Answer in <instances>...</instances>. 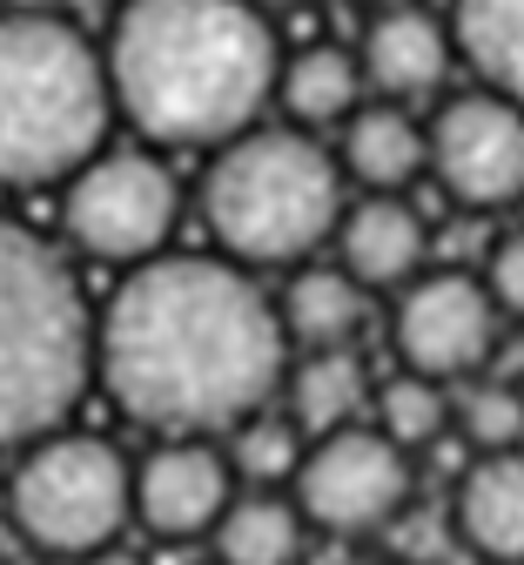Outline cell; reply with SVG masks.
Wrapping results in <instances>:
<instances>
[{
    "label": "cell",
    "mask_w": 524,
    "mask_h": 565,
    "mask_svg": "<svg viewBox=\"0 0 524 565\" xmlns=\"http://www.w3.org/2000/svg\"><path fill=\"white\" fill-rule=\"evenodd\" d=\"M289 358L276 297L215 249H162L95 310V384L162 438L236 431L282 391Z\"/></svg>",
    "instance_id": "cell-1"
},
{
    "label": "cell",
    "mask_w": 524,
    "mask_h": 565,
    "mask_svg": "<svg viewBox=\"0 0 524 565\" xmlns=\"http://www.w3.org/2000/svg\"><path fill=\"white\" fill-rule=\"evenodd\" d=\"M101 67L141 141L222 149L276 102L282 41L249 0H121Z\"/></svg>",
    "instance_id": "cell-2"
},
{
    "label": "cell",
    "mask_w": 524,
    "mask_h": 565,
    "mask_svg": "<svg viewBox=\"0 0 524 565\" xmlns=\"http://www.w3.org/2000/svg\"><path fill=\"white\" fill-rule=\"evenodd\" d=\"M95 384V303L74 263L0 216V451L67 431Z\"/></svg>",
    "instance_id": "cell-3"
},
{
    "label": "cell",
    "mask_w": 524,
    "mask_h": 565,
    "mask_svg": "<svg viewBox=\"0 0 524 565\" xmlns=\"http://www.w3.org/2000/svg\"><path fill=\"white\" fill-rule=\"evenodd\" d=\"M343 169L317 135L289 121H256L236 141H222L202 169V230L215 256L243 269H303L330 249L343 223Z\"/></svg>",
    "instance_id": "cell-4"
},
{
    "label": "cell",
    "mask_w": 524,
    "mask_h": 565,
    "mask_svg": "<svg viewBox=\"0 0 524 565\" xmlns=\"http://www.w3.org/2000/svg\"><path fill=\"white\" fill-rule=\"evenodd\" d=\"M101 47L61 14H0V182L47 189L108 149Z\"/></svg>",
    "instance_id": "cell-5"
},
{
    "label": "cell",
    "mask_w": 524,
    "mask_h": 565,
    "mask_svg": "<svg viewBox=\"0 0 524 565\" xmlns=\"http://www.w3.org/2000/svg\"><path fill=\"white\" fill-rule=\"evenodd\" d=\"M8 519L21 545L54 565L121 545V525L135 519V465L95 431H54L14 458Z\"/></svg>",
    "instance_id": "cell-6"
},
{
    "label": "cell",
    "mask_w": 524,
    "mask_h": 565,
    "mask_svg": "<svg viewBox=\"0 0 524 565\" xmlns=\"http://www.w3.org/2000/svg\"><path fill=\"white\" fill-rule=\"evenodd\" d=\"M175 223H182V182L156 149H101L61 182V230L95 263L115 269L156 263Z\"/></svg>",
    "instance_id": "cell-7"
},
{
    "label": "cell",
    "mask_w": 524,
    "mask_h": 565,
    "mask_svg": "<svg viewBox=\"0 0 524 565\" xmlns=\"http://www.w3.org/2000/svg\"><path fill=\"white\" fill-rule=\"evenodd\" d=\"M410 491H417L410 451H397L377 424H350V431H330L303 451L289 499L323 539H370L410 512Z\"/></svg>",
    "instance_id": "cell-8"
},
{
    "label": "cell",
    "mask_w": 524,
    "mask_h": 565,
    "mask_svg": "<svg viewBox=\"0 0 524 565\" xmlns=\"http://www.w3.org/2000/svg\"><path fill=\"white\" fill-rule=\"evenodd\" d=\"M391 343L404 371L430 377V384H471L484 377V364L504 343V310L491 303V290L471 269H424L417 282L397 290L391 310Z\"/></svg>",
    "instance_id": "cell-9"
},
{
    "label": "cell",
    "mask_w": 524,
    "mask_h": 565,
    "mask_svg": "<svg viewBox=\"0 0 524 565\" xmlns=\"http://www.w3.org/2000/svg\"><path fill=\"white\" fill-rule=\"evenodd\" d=\"M430 128V175L464 209H511L524 202V108L471 88L437 102Z\"/></svg>",
    "instance_id": "cell-10"
},
{
    "label": "cell",
    "mask_w": 524,
    "mask_h": 565,
    "mask_svg": "<svg viewBox=\"0 0 524 565\" xmlns=\"http://www.w3.org/2000/svg\"><path fill=\"white\" fill-rule=\"evenodd\" d=\"M236 471L215 438H162L135 465V525L156 539H208L236 505Z\"/></svg>",
    "instance_id": "cell-11"
},
{
    "label": "cell",
    "mask_w": 524,
    "mask_h": 565,
    "mask_svg": "<svg viewBox=\"0 0 524 565\" xmlns=\"http://www.w3.org/2000/svg\"><path fill=\"white\" fill-rule=\"evenodd\" d=\"M356 67H363V88L377 102H424L451 82L458 67V41H451V21L430 14L424 0H404V8H377L363 28V47H356Z\"/></svg>",
    "instance_id": "cell-12"
},
{
    "label": "cell",
    "mask_w": 524,
    "mask_h": 565,
    "mask_svg": "<svg viewBox=\"0 0 524 565\" xmlns=\"http://www.w3.org/2000/svg\"><path fill=\"white\" fill-rule=\"evenodd\" d=\"M330 249H336V269H350L363 290L377 297V290H404V282L424 276L430 230L404 195H356L343 209Z\"/></svg>",
    "instance_id": "cell-13"
},
{
    "label": "cell",
    "mask_w": 524,
    "mask_h": 565,
    "mask_svg": "<svg viewBox=\"0 0 524 565\" xmlns=\"http://www.w3.org/2000/svg\"><path fill=\"white\" fill-rule=\"evenodd\" d=\"M451 539L484 565H524V451H491L458 471Z\"/></svg>",
    "instance_id": "cell-14"
},
{
    "label": "cell",
    "mask_w": 524,
    "mask_h": 565,
    "mask_svg": "<svg viewBox=\"0 0 524 565\" xmlns=\"http://www.w3.org/2000/svg\"><path fill=\"white\" fill-rule=\"evenodd\" d=\"M336 169L363 195H404L430 169V128L404 102H363L336 135Z\"/></svg>",
    "instance_id": "cell-15"
},
{
    "label": "cell",
    "mask_w": 524,
    "mask_h": 565,
    "mask_svg": "<svg viewBox=\"0 0 524 565\" xmlns=\"http://www.w3.org/2000/svg\"><path fill=\"white\" fill-rule=\"evenodd\" d=\"M276 317H282L289 350H356V330L370 317V290L336 263H303V269H289Z\"/></svg>",
    "instance_id": "cell-16"
},
{
    "label": "cell",
    "mask_w": 524,
    "mask_h": 565,
    "mask_svg": "<svg viewBox=\"0 0 524 565\" xmlns=\"http://www.w3.org/2000/svg\"><path fill=\"white\" fill-rule=\"evenodd\" d=\"M282 411L296 417V431L310 445L330 438V431H350V424H370L363 404H370V371L356 350H296L289 371H282Z\"/></svg>",
    "instance_id": "cell-17"
},
{
    "label": "cell",
    "mask_w": 524,
    "mask_h": 565,
    "mask_svg": "<svg viewBox=\"0 0 524 565\" xmlns=\"http://www.w3.org/2000/svg\"><path fill=\"white\" fill-rule=\"evenodd\" d=\"M363 95H370V88H363L356 54H350V47H330V41L296 47V54H282V67H276V108H282L289 128H303V135L343 128V121L363 108Z\"/></svg>",
    "instance_id": "cell-18"
},
{
    "label": "cell",
    "mask_w": 524,
    "mask_h": 565,
    "mask_svg": "<svg viewBox=\"0 0 524 565\" xmlns=\"http://www.w3.org/2000/svg\"><path fill=\"white\" fill-rule=\"evenodd\" d=\"M215 565H296L310 545V519L289 491H236V505L208 532Z\"/></svg>",
    "instance_id": "cell-19"
},
{
    "label": "cell",
    "mask_w": 524,
    "mask_h": 565,
    "mask_svg": "<svg viewBox=\"0 0 524 565\" xmlns=\"http://www.w3.org/2000/svg\"><path fill=\"white\" fill-rule=\"evenodd\" d=\"M451 41L458 61L478 75V88L524 108V0H458Z\"/></svg>",
    "instance_id": "cell-20"
},
{
    "label": "cell",
    "mask_w": 524,
    "mask_h": 565,
    "mask_svg": "<svg viewBox=\"0 0 524 565\" xmlns=\"http://www.w3.org/2000/svg\"><path fill=\"white\" fill-rule=\"evenodd\" d=\"M222 438H229L222 451H229V471H236L243 491H289L296 471H303V451H310V438L296 431V417L282 404L249 411L236 431H222Z\"/></svg>",
    "instance_id": "cell-21"
},
{
    "label": "cell",
    "mask_w": 524,
    "mask_h": 565,
    "mask_svg": "<svg viewBox=\"0 0 524 565\" xmlns=\"http://www.w3.org/2000/svg\"><path fill=\"white\" fill-rule=\"evenodd\" d=\"M377 431L397 445V451H430V445H443L451 438V384H430V377H417V371H397L384 391H377Z\"/></svg>",
    "instance_id": "cell-22"
},
{
    "label": "cell",
    "mask_w": 524,
    "mask_h": 565,
    "mask_svg": "<svg viewBox=\"0 0 524 565\" xmlns=\"http://www.w3.org/2000/svg\"><path fill=\"white\" fill-rule=\"evenodd\" d=\"M451 431L464 438L471 458L491 451H524V391L504 377H471L451 391Z\"/></svg>",
    "instance_id": "cell-23"
},
{
    "label": "cell",
    "mask_w": 524,
    "mask_h": 565,
    "mask_svg": "<svg viewBox=\"0 0 524 565\" xmlns=\"http://www.w3.org/2000/svg\"><path fill=\"white\" fill-rule=\"evenodd\" d=\"M484 290H491V303L504 310V323L511 317H524V230H504L491 249H484Z\"/></svg>",
    "instance_id": "cell-24"
},
{
    "label": "cell",
    "mask_w": 524,
    "mask_h": 565,
    "mask_svg": "<svg viewBox=\"0 0 524 565\" xmlns=\"http://www.w3.org/2000/svg\"><path fill=\"white\" fill-rule=\"evenodd\" d=\"M74 565H141V552H128V545H101V552H88V558H74Z\"/></svg>",
    "instance_id": "cell-25"
},
{
    "label": "cell",
    "mask_w": 524,
    "mask_h": 565,
    "mask_svg": "<svg viewBox=\"0 0 524 565\" xmlns=\"http://www.w3.org/2000/svg\"><path fill=\"white\" fill-rule=\"evenodd\" d=\"M0 565H54V558H41V552H14V558H0Z\"/></svg>",
    "instance_id": "cell-26"
},
{
    "label": "cell",
    "mask_w": 524,
    "mask_h": 565,
    "mask_svg": "<svg viewBox=\"0 0 524 565\" xmlns=\"http://www.w3.org/2000/svg\"><path fill=\"white\" fill-rule=\"evenodd\" d=\"M249 8H263V14H276V8H303V0H249Z\"/></svg>",
    "instance_id": "cell-27"
},
{
    "label": "cell",
    "mask_w": 524,
    "mask_h": 565,
    "mask_svg": "<svg viewBox=\"0 0 524 565\" xmlns=\"http://www.w3.org/2000/svg\"><path fill=\"white\" fill-rule=\"evenodd\" d=\"M370 8H404V0H370Z\"/></svg>",
    "instance_id": "cell-28"
},
{
    "label": "cell",
    "mask_w": 524,
    "mask_h": 565,
    "mask_svg": "<svg viewBox=\"0 0 524 565\" xmlns=\"http://www.w3.org/2000/svg\"><path fill=\"white\" fill-rule=\"evenodd\" d=\"M391 565H424V558H391Z\"/></svg>",
    "instance_id": "cell-29"
},
{
    "label": "cell",
    "mask_w": 524,
    "mask_h": 565,
    "mask_svg": "<svg viewBox=\"0 0 524 565\" xmlns=\"http://www.w3.org/2000/svg\"><path fill=\"white\" fill-rule=\"evenodd\" d=\"M0 14H8V8H0Z\"/></svg>",
    "instance_id": "cell-30"
}]
</instances>
